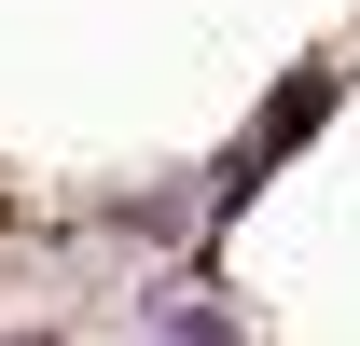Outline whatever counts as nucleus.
<instances>
[{
	"label": "nucleus",
	"instance_id": "1",
	"mask_svg": "<svg viewBox=\"0 0 360 346\" xmlns=\"http://www.w3.org/2000/svg\"><path fill=\"white\" fill-rule=\"evenodd\" d=\"M153 346H236V319H222V305H167V333H153Z\"/></svg>",
	"mask_w": 360,
	"mask_h": 346
}]
</instances>
